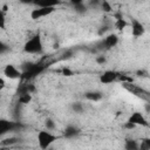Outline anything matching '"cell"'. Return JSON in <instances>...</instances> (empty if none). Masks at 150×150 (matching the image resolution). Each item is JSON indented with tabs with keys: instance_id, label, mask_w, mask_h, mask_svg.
Returning a JSON list of instances; mask_svg holds the SVG:
<instances>
[{
	"instance_id": "1",
	"label": "cell",
	"mask_w": 150,
	"mask_h": 150,
	"mask_svg": "<svg viewBox=\"0 0 150 150\" xmlns=\"http://www.w3.org/2000/svg\"><path fill=\"white\" fill-rule=\"evenodd\" d=\"M59 138H60V136L55 135L52 130H47V129L40 130L36 134V141H38L39 148L40 149H43V150L50 148V145L53 143H55Z\"/></svg>"
},
{
	"instance_id": "2",
	"label": "cell",
	"mask_w": 150,
	"mask_h": 150,
	"mask_svg": "<svg viewBox=\"0 0 150 150\" xmlns=\"http://www.w3.org/2000/svg\"><path fill=\"white\" fill-rule=\"evenodd\" d=\"M23 52L27 54H41L43 52V43L40 34L33 35L23 45Z\"/></svg>"
},
{
	"instance_id": "3",
	"label": "cell",
	"mask_w": 150,
	"mask_h": 150,
	"mask_svg": "<svg viewBox=\"0 0 150 150\" xmlns=\"http://www.w3.org/2000/svg\"><path fill=\"white\" fill-rule=\"evenodd\" d=\"M55 7H36L30 12V19L32 20H40L41 18L48 16L52 13H54Z\"/></svg>"
},
{
	"instance_id": "4",
	"label": "cell",
	"mask_w": 150,
	"mask_h": 150,
	"mask_svg": "<svg viewBox=\"0 0 150 150\" xmlns=\"http://www.w3.org/2000/svg\"><path fill=\"white\" fill-rule=\"evenodd\" d=\"M127 122H129V123L134 124L135 127H137V125L148 127V125H149L148 120L145 118V116H144V115H143V112H141V111H134V112L129 116V118H128V121H127Z\"/></svg>"
},
{
	"instance_id": "5",
	"label": "cell",
	"mask_w": 150,
	"mask_h": 150,
	"mask_svg": "<svg viewBox=\"0 0 150 150\" xmlns=\"http://www.w3.org/2000/svg\"><path fill=\"white\" fill-rule=\"evenodd\" d=\"M4 75H5V77H7L9 80H16L22 76V71L20 69H18L14 64L8 63L4 68Z\"/></svg>"
},
{
	"instance_id": "6",
	"label": "cell",
	"mask_w": 150,
	"mask_h": 150,
	"mask_svg": "<svg viewBox=\"0 0 150 150\" xmlns=\"http://www.w3.org/2000/svg\"><path fill=\"white\" fill-rule=\"evenodd\" d=\"M130 28H131V35L135 36V38H139L142 36L144 33H145V27L144 25L136 20V19H132L131 20V23H130Z\"/></svg>"
},
{
	"instance_id": "7",
	"label": "cell",
	"mask_w": 150,
	"mask_h": 150,
	"mask_svg": "<svg viewBox=\"0 0 150 150\" xmlns=\"http://www.w3.org/2000/svg\"><path fill=\"white\" fill-rule=\"evenodd\" d=\"M120 74L114 70H105L100 75V82L103 84H110L118 79Z\"/></svg>"
},
{
	"instance_id": "8",
	"label": "cell",
	"mask_w": 150,
	"mask_h": 150,
	"mask_svg": "<svg viewBox=\"0 0 150 150\" xmlns=\"http://www.w3.org/2000/svg\"><path fill=\"white\" fill-rule=\"evenodd\" d=\"M16 127H18L16 123L9 120H6V118H0V136H4L5 134L9 131H13Z\"/></svg>"
},
{
	"instance_id": "9",
	"label": "cell",
	"mask_w": 150,
	"mask_h": 150,
	"mask_svg": "<svg viewBox=\"0 0 150 150\" xmlns=\"http://www.w3.org/2000/svg\"><path fill=\"white\" fill-rule=\"evenodd\" d=\"M42 70H43V66L41 64H29V67L25 71H22V75H26V77H33L39 75Z\"/></svg>"
},
{
	"instance_id": "10",
	"label": "cell",
	"mask_w": 150,
	"mask_h": 150,
	"mask_svg": "<svg viewBox=\"0 0 150 150\" xmlns=\"http://www.w3.org/2000/svg\"><path fill=\"white\" fill-rule=\"evenodd\" d=\"M117 43H118V36H117L116 34H114V33L108 34V35L104 38V40H103V45H104L105 48H112V47H115Z\"/></svg>"
},
{
	"instance_id": "11",
	"label": "cell",
	"mask_w": 150,
	"mask_h": 150,
	"mask_svg": "<svg viewBox=\"0 0 150 150\" xmlns=\"http://www.w3.org/2000/svg\"><path fill=\"white\" fill-rule=\"evenodd\" d=\"M61 4V0H34L33 5L36 7H56Z\"/></svg>"
},
{
	"instance_id": "12",
	"label": "cell",
	"mask_w": 150,
	"mask_h": 150,
	"mask_svg": "<svg viewBox=\"0 0 150 150\" xmlns=\"http://www.w3.org/2000/svg\"><path fill=\"white\" fill-rule=\"evenodd\" d=\"M84 97L91 102H98L103 98V94L98 90H90V91L84 93Z\"/></svg>"
},
{
	"instance_id": "13",
	"label": "cell",
	"mask_w": 150,
	"mask_h": 150,
	"mask_svg": "<svg viewBox=\"0 0 150 150\" xmlns=\"http://www.w3.org/2000/svg\"><path fill=\"white\" fill-rule=\"evenodd\" d=\"M63 134H64V137H67V138H73V137L77 136V135L80 134V129H79L76 125H74V124H69V125L66 127Z\"/></svg>"
},
{
	"instance_id": "14",
	"label": "cell",
	"mask_w": 150,
	"mask_h": 150,
	"mask_svg": "<svg viewBox=\"0 0 150 150\" xmlns=\"http://www.w3.org/2000/svg\"><path fill=\"white\" fill-rule=\"evenodd\" d=\"M127 26H128V22L125 21V19H123L122 15H120V16L116 18V20H115V28H116V29L123 30Z\"/></svg>"
},
{
	"instance_id": "15",
	"label": "cell",
	"mask_w": 150,
	"mask_h": 150,
	"mask_svg": "<svg viewBox=\"0 0 150 150\" xmlns=\"http://www.w3.org/2000/svg\"><path fill=\"white\" fill-rule=\"evenodd\" d=\"M124 148L127 150H138L139 149V144L135 139H127L125 144H124Z\"/></svg>"
},
{
	"instance_id": "16",
	"label": "cell",
	"mask_w": 150,
	"mask_h": 150,
	"mask_svg": "<svg viewBox=\"0 0 150 150\" xmlns=\"http://www.w3.org/2000/svg\"><path fill=\"white\" fill-rule=\"evenodd\" d=\"M18 142H19V138L12 136V137L4 138V139L0 142V145H2V146H11V145H13V144H16Z\"/></svg>"
},
{
	"instance_id": "17",
	"label": "cell",
	"mask_w": 150,
	"mask_h": 150,
	"mask_svg": "<svg viewBox=\"0 0 150 150\" xmlns=\"http://www.w3.org/2000/svg\"><path fill=\"white\" fill-rule=\"evenodd\" d=\"M98 8H100L101 11H103L104 13H110V12H112V7H111V4L109 2V0H101Z\"/></svg>"
},
{
	"instance_id": "18",
	"label": "cell",
	"mask_w": 150,
	"mask_h": 150,
	"mask_svg": "<svg viewBox=\"0 0 150 150\" xmlns=\"http://www.w3.org/2000/svg\"><path fill=\"white\" fill-rule=\"evenodd\" d=\"M32 100V96H30V93H20V96H19V102L22 103V104H26L28 103L29 101Z\"/></svg>"
},
{
	"instance_id": "19",
	"label": "cell",
	"mask_w": 150,
	"mask_h": 150,
	"mask_svg": "<svg viewBox=\"0 0 150 150\" xmlns=\"http://www.w3.org/2000/svg\"><path fill=\"white\" fill-rule=\"evenodd\" d=\"M71 110L76 114H82L84 110V107L81 102H74V103H71Z\"/></svg>"
},
{
	"instance_id": "20",
	"label": "cell",
	"mask_w": 150,
	"mask_h": 150,
	"mask_svg": "<svg viewBox=\"0 0 150 150\" xmlns=\"http://www.w3.org/2000/svg\"><path fill=\"white\" fill-rule=\"evenodd\" d=\"M74 9H75L76 13L83 14V13H86V12L88 11V6L83 2V4H80V5H77V6H74Z\"/></svg>"
},
{
	"instance_id": "21",
	"label": "cell",
	"mask_w": 150,
	"mask_h": 150,
	"mask_svg": "<svg viewBox=\"0 0 150 150\" xmlns=\"http://www.w3.org/2000/svg\"><path fill=\"white\" fill-rule=\"evenodd\" d=\"M0 29H6V14L0 9Z\"/></svg>"
},
{
	"instance_id": "22",
	"label": "cell",
	"mask_w": 150,
	"mask_h": 150,
	"mask_svg": "<svg viewBox=\"0 0 150 150\" xmlns=\"http://www.w3.org/2000/svg\"><path fill=\"white\" fill-rule=\"evenodd\" d=\"M141 150H150V141L149 139H143L139 144Z\"/></svg>"
},
{
	"instance_id": "23",
	"label": "cell",
	"mask_w": 150,
	"mask_h": 150,
	"mask_svg": "<svg viewBox=\"0 0 150 150\" xmlns=\"http://www.w3.org/2000/svg\"><path fill=\"white\" fill-rule=\"evenodd\" d=\"M45 127H46V129L47 130H54L55 129V123H54V121L53 120H50V118H48L47 121H46V123H45Z\"/></svg>"
},
{
	"instance_id": "24",
	"label": "cell",
	"mask_w": 150,
	"mask_h": 150,
	"mask_svg": "<svg viewBox=\"0 0 150 150\" xmlns=\"http://www.w3.org/2000/svg\"><path fill=\"white\" fill-rule=\"evenodd\" d=\"M8 50H9L8 45L0 40V55H2V54H5V53H7Z\"/></svg>"
},
{
	"instance_id": "25",
	"label": "cell",
	"mask_w": 150,
	"mask_h": 150,
	"mask_svg": "<svg viewBox=\"0 0 150 150\" xmlns=\"http://www.w3.org/2000/svg\"><path fill=\"white\" fill-rule=\"evenodd\" d=\"M100 2H101V0H89L87 6L90 7V8H98L100 7Z\"/></svg>"
},
{
	"instance_id": "26",
	"label": "cell",
	"mask_w": 150,
	"mask_h": 150,
	"mask_svg": "<svg viewBox=\"0 0 150 150\" xmlns=\"http://www.w3.org/2000/svg\"><path fill=\"white\" fill-rule=\"evenodd\" d=\"M95 61H96V63H98V64H104V63L107 62V57L103 56V55H98V56H96Z\"/></svg>"
},
{
	"instance_id": "27",
	"label": "cell",
	"mask_w": 150,
	"mask_h": 150,
	"mask_svg": "<svg viewBox=\"0 0 150 150\" xmlns=\"http://www.w3.org/2000/svg\"><path fill=\"white\" fill-rule=\"evenodd\" d=\"M62 75H64V76H71V75H74V71L70 70L69 68H63L62 69Z\"/></svg>"
},
{
	"instance_id": "28",
	"label": "cell",
	"mask_w": 150,
	"mask_h": 150,
	"mask_svg": "<svg viewBox=\"0 0 150 150\" xmlns=\"http://www.w3.org/2000/svg\"><path fill=\"white\" fill-rule=\"evenodd\" d=\"M84 1L83 0H69V4L74 7V6H77V5H80V4H83Z\"/></svg>"
},
{
	"instance_id": "29",
	"label": "cell",
	"mask_w": 150,
	"mask_h": 150,
	"mask_svg": "<svg viewBox=\"0 0 150 150\" xmlns=\"http://www.w3.org/2000/svg\"><path fill=\"white\" fill-rule=\"evenodd\" d=\"M5 87H6V81H5L2 77H0V91H1Z\"/></svg>"
},
{
	"instance_id": "30",
	"label": "cell",
	"mask_w": 150,
	"mask_h": 150,
	"mask_svg": "<svg viewBox=\"0 0 150 150\" xmlns=\"http://www.w3.org/2000/svg\"><path fill=\"white\" fill-rule=\"evenodd\" d=\"M125 128H128V129H134L135 125L131 124V123H129V122H125Z\"/></svg>"
},
{
	"instance_id": "31",
	"label": "cell",
	"mask_w": 150,
	"mask_h": 150,
	"mask_svg": "<svg viewBox=\"0 0 150 150\" xmlns=\"http://www.w3.org/2000/svg\"><path fill=\"white\" fill-rule=\"evenodd\" d=\"M19 1L22 4H33L34 2V0H19Z\"/></svg>"
}]
</instances>
